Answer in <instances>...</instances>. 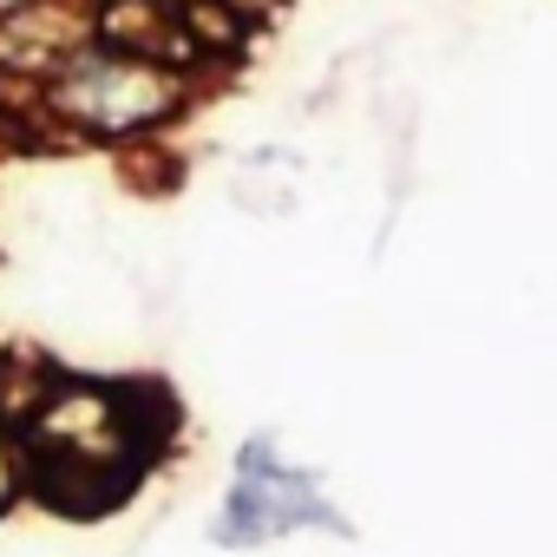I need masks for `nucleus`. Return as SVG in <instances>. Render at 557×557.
I'll return each instance as SVG.
<instances>
[{
  "label": "nucleus",
  "mask_w": 557,
  "mask_h": 557,
  "mask_svg": "<svg viewBox=\"0 0 557 557\" xmlns=\"http://www.w3.org/2000/svg\"><path fill=\"white\" fill-rule=\"evenodd\" d=\"M296 531H329V537H355V524L335 511V498H322V472L296 466L283 453L275 433H249L236 446L230 466V492L210 518V544L216 550H262V544H283Z\"/></svg>",
  "instance_id": "1"
},
{
  "label": "nucleus",
  "mask_w": 557,
  "mask_h": 557,
  "mask_svg": "<svg viewBox=\"0 0 557 557\" xmlns=\"http://www.w3.org/2000/svg\"><path fill=\"white\" fill-rule=\"evenodd\" d=\"M184 92H190L184 73H171V66H158V60L106 53V47H92V40H86L79 53H66V60L40 79V99H47L66 125H79L86 138H106V145L145 138L151 125L177 119Z\"/></svg>",
  "instance_id": "2"
},
{
  "label": "nucleus",
  "mask_w": 557,
  "mask_h": 557,
  "mask_svg": "<svg viewBox=\"0 0 557 557\" xmlns=\"http://www.w3.org/2000/svg\"><path fill=\"white\" fill-rule=\"evenodd\" d=\"M21 498H34V466H27V446L14 426H0V518H8Z\"/></svg>",
  "instance_id": "3"
},
{
  "label": "nucleus",
  "mask_w": 557,
  "mask_h": 557,
  "mask_svg": "<svg viewBox=\"0 0 557 557\" xmlns=\"http://www.w3.org/2000/svg\"><path fill=\"white\" fill-rule=\"evenodd\" d=\"M223 8H230V14H243V21L256 27L262 14H275V8H283V0H223Z\"/></svg>",
  "instance_id": "4"
}]
</instances>
